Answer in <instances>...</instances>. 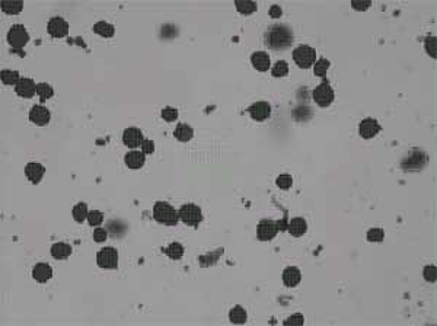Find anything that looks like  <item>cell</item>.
Masks as SVG:
<instances>
[{
	"instance_id": "12",
	"label": "cell",
	"mask_w": 437,
	"mask_h": 326,
	"mask_svg": "<svg viewBox=\"0 0 437 326\" xmlns=\"http://www.w3.org/2000/svg\"><path fill=\"white\" fill-rule=\"evenodd\" d=\"M248 112H249L252 119L266 121V119H268L271 116V105L268 102H266V101H260V102L252 104L248 108Z\"/></svg>"
},
{
	"instance_id": "42",
	"label": "cell",
	"mask_w": 437,
	"mask_h": 326,
	"mask_svg": "<svg viewBox=\"0 0 437 326\" xmlns=\"http://www.w3.org/2000/svg\"><path fill=\"white\" fill-rule=\"evenodd\" d=\"M351 6L354 7V9H359V10H366L367 7H370L372 6V1H353L351 3Z\"/></svg>"
},
{
	"instance_id": "11",
	"label": "cell",
	"mask_w": 437,
	"mask_h": 326,
	"mask_svg": "<svg viewBox=\"0 0 437 326\" xmlns=\"http://www.w3.org/2000/svg\"><path fill=\"white\" fill-rule=\"evenodd\" d=\"M145 140L142 130L137 127H128L125 128V131L122 133V143L130 147V149H136L142 146V141Z\"/></svg>"
},
{
	"instance_id": "26",
	"label": "cell",
	"mask_w": 437,
	"mask_h": 326,
	"mask_svg": "<svg viewBox=\"0 0 437 326\" xmlns=\"http://www.w3.org/2000/svg\"><path fill=\"white\" fill-rule=\"evenodd\" d=\"M88 214H89V210L86 203H77L72 210V216L77 223H83L88 218Z\"/></svg>"
},
{
	"instance_id": "32",
	"label": "cell",
	"mask_w": 437,
	"mask_h": 326,
	"mask_svg": "<svg viewBox=\"0 0 437 326\" xmlns=\"http://www.w3.org/2000/svg\"><path fill=\"white\" fill-rule=\"evenodd\" d=\"M287 73H289V64L283 60L277 61L271 69V74L274 77H284L287 76Z\"/></svg>"
},
{
	"instance_id": "21",
	"label": "cell",
	"mask_w": 437,
	"mask_h": 326,
	"mask_svg": "<svg viewBox=\"0 0 437 326\" xmlns=\"http://www.w3.org/2000/svg\"><path fill=\"white\" fill-rule=\"evenodd\" d=\"M72 254V246L64 242H57L51 246V256L57 261H64L70 256Z\"/></svg>"
},
{
	"instance_id": "37",
	"label": "cell",
	"mask_w": 437,
	"mask_h": 326,
	"mask_svg": "<svg viewBox=\"0 0 437 326\" xmlns=\"http://www.w3.org/2000/svg\"><path fill=\"white\" fill-rule=\"evenodd\" d=\"M92 237H94V240H95V242H98V243H102V242H105V240H107V237H108V232H107V229L97 227V229L94 230V233H92Z\"/></svg>"
},
{
	"instance_id": "15",
	"label": "cell",
	"mask_w": 437,
	"mask_h": 326,
	"mask_svg": "<svg viewBox=\"0 0 437 326\" xmlns=\"http://www.w3.org/2000/svg\"><path fill=\"white\" fill-rule=\"evenodd\" d=\"M46 173V169L41 163L29 162L25 166V175L32 184H38Z\"/></svg>"
},
{
	"instance_id": "40",
	"label": "cell",
	"mask_w": 437,
	"mask_h": 326,
	"mask_svg": "<svg viewBox=\"0 0 437 326\" xmlns=\"http://www.w3.org/2000/svg\"><path fill=\"white\" fill-rule=\"evenodd\" d=\"M140 147H142V152L145 155H152L155 152V143L152 140H149V139H145L142 141V146Z\"/></svg>"
},
{
	"instance_id": "10",
	"label": "cell",
	"mask_w": 437,
	"mask_h": 326,
	"mask_svg": "<svg viewBox=\"0 0 437 326\" xmlns=\"http://www.w3.org/2000/svg\"><path fill=\"white\" fill-rule=\"evenodd\" d=\"M15 93L21 98H25V99H31L37 95V85L32 79H28V77H22L18 85L15 86Z\"/></svg>"
},
{
	"instance_id": "3",
	"label": "cell",
	"mask_w": 437,
	"mask_h": 326,
	"mask_svg": "<svg viewBox=\"0 0 437 326\" xmlns=\"http://www.w3.org/2000/svg\"><path fill=\"white\" fill-rule=\"evenodd\" d=\"M293 60L294 63L302 69H309L316 61V51L308 44H300L293 51Z\"/></svg>"
},
{
	"instance_id": "39",
	"label": "cell",
	"mask_w": 437,
	"mask_h": 326,
	"mask_svg": "<svg viewBox=\"0 0 437 326\" xmlns=\"http://www.w3.org/2000/svg\"><path fill=\"white\" fill-rule=\"evenodd\" d=\"M424 43H426V50H427V53L432 55L433 58H436V38H435V37H427V38L424 40Z\"/></svg>"
},
{
	"instance_id": "13",
	"label": "cell",
	"mask_w": 437,
	"mask_h": 326,
	"mask_svg": "<svg viewBox=\"0 0 437 326\" xmlns=\"http://www.w3.org/2000/svg\"><path fill=\"white\" fill-rule=\"evenodd\" d=\"M29 119L34 124L43 127V125H47L50 122L51 112L46 108V107H43V105H35V107H32L31 111H29Z\"/></svg>"
},
{
	"instance_id": "35",
	"label": "cell",
	"mask_w": 437,
	"mask_h": 326,
	"mask_svg": "<svg viewBox=\"0 0 437 326\" xmlns=\"http://www.w3.org/2000/svg\"><path fill=\"white\" fill-rule=\"evenodd\" d=\"M383 237H385V233H383L382 229L379 227H373L367 232V240L369 242H382Z\"/></svg>"
},
{
	"instance_id": "18",
	"label": "cell",
	"mask_w": 437,
	"mask_h": 326,
	"mask_svg": "<svg viewBox=\"0 0 437 326\" xmlns=\"http://www.w3.org/2000/svg\"><path fill=\"white\" fill-rule=\"evenodd\" d=\"M251 63L261 73L270 70V66H271L270 55L267 54V53H264V51H257V53H254V54L251 55Z\"/></svg>"
},
{
	"instance_id": "41",
	"label": "cell",
	"mask_w": 437,
	"mask_h": 326,
	"mask_svg": "<svg viewBox=\"0 0 437 326\" xmlns=\"http://www.w3.org/2000/svg\"><path fill=\"white\" fill-rule=\"evenodd\" d=\"M303 322H305V319H303V316L300 315V313H296V315H293V316H290V318H287L283 324L287 326V325H303Z\"/></svg>"
},
{
	"instance_id": "25",
	"label": "cell",
	"mask_w": 437,
	"mask_h": 326,
	"mask_svg": "<svg viewBox=\"0 0 437 326\" xmlns=\"http://www.w3.org/2000/svg\"><path fill=\"white\" fill-rule=\"evenodd\" d=\"M164 252L170 258V259L178 261V259H181L182 255H184V246H182L179 242H172L168 248H165Z\"/></svg>"
},
{
	"instance_id": "8",
	"label": "cell",
	"mask_w": 437,
	"mask_h": 326,
	"mask_svg": "<svg viewBox=\"0 0 437 326\" xmlns=\"http://www.w3.org/2000/svg\"><path fill=\"white\" fill-rule=\"evenodd\" d=\"M312 98L314 101L319 105V107H328L332 104L334 98H335V92L334 89L331 88V85L328 83L327 80L322 82L319 86H316L312 92Z\"/></svg>"
},
{
	"instance_id": "30",
	"label": "cell",
	"mask_w": 437,
	"mask_h": 326,
	"mask_svg": "<svg viewBox=\"0 0 437 326\" xmlns=\"http://www.w3.org/2000/svg\"><path fill=\"white\" fill-rule=\"evenodd\" d=\"M37 95L40 96L41 101H47V99L53 98L54 89L49 83H38L37 85Z\"/></svg>"
},
{
	"instance_id": "28",
	"label": "cell",
	"mask_w": 437,
	"mask_h": 326,
	"mask_svg": "<svg viewBox=\"0 0 437 326\" xmlns=\"http://www.w3.org/2000/svg\"><path fill=\"white\" fill-rule=\"evenodd\" d=\"M0 77H1V82H3L4 85H15V86H16L18 82L22 79V77H19V73H18V71L10 70V69H4V70H1Z\"/></svg>"
},
{
	"instance_id": "23",
	"label": "cell",
	"mask_w": 437,
	"mask_h": 326,
	"mask_svg": "<svg viewBox=\"0 0 437 326\" xmlns=\"http://www.w3.org/2000/svg\"><path fill=\"white\" fill-rule=\"evenodd\" d=\"M94 32L104 38H111L115 35V28L105 21H99L94 25Z\"/></svg>"
},
{
	"instance_id": "4",
	"label": "cell",
	"mask_w": 437,
	"mask_h": 326,
	"mask_svg": "<svg viewBox=\"0 0 437 326\" xmlns=\"http://www.w3.org/2000/svg\"><path fill=\"white\" fill-rule=\"evenodd\" d=\"M179 213V220L184 221L187 226H194L197 227L201 221H203V213H201V209L195 204H184L181 206V209L178 210Z\"/></svg>"
},
{
	"instance_id": "5",
	"label": "cell",
	"mask_w": 437,
	"mask_h": 326,
	"mask_svg": "<svg viewBox=\"0 0 437 326\" xmlns=\"http://www.w3.org/2000/svg\"><path fill=\"white\" fill-rule=\"evenodd\" d=\"M97 264L104 270H117L118 267V251L115 248H102L97 254Z\"/></svg>"
},
{
	"instance_id": "38",
	"label": "cell",
	"mask_w": 437,
	"mask_h": 326,
	"mask_svg": "<svg viewBox=\"0 0 437 326\" xmlns=\"http://www.w3.org/2000/svg\"><path fill=\"white\" fill-rule=\"evenodd\" d=\"M423 275H424V279L429 281V282H436L437 278V271L435 265H427L423 271Z\"/></svg>"
},
{
	"instance_id": "22",
	"label": "cell",
	"mask_w": 437,
	"mask_h": 326,
	"mask_svg": "<svg viewBox=\"0 0 437 326\" xmlns=\"http://www.w3.org/2000/svg\"><path fill=\"white\" fill-rule=\"evenodd\" d=\"M173 136H175V139H176L178 141H181V143H187V141H190V140L193 139L194 131H193L191 125L184 124V122H179V124L176 125L175 131H173Z\"/></svg>"
},
{
	"instance_id": "20",
	"label": "cell",
	"mask_w": 437,
	"mask_h": 326,
	"mask_svg": "<svg viewBox=\"0 0 437 326\" xmlns=\"http://www.w3.org/2000/svg\"><path fill=\"white\" fill-rule=\"evenodd\" d=\"M125 164H127V167H130V169H140V167H143V164L146 162V158H145V153L140 150H131V152H128L127 155H125Z\"/></svg>"
},
{
	"instance_id": "27",
	"label": "cell",
	"mask_w": 437,
	"mask_h": 326,
	"mask_svg": "<svg viewBox=\"0 0 437 326\" xmlns=\"http://www.w3.org/2000/svg\"><path fill=\"white\" fill-rule=\"evenodd\" d=\"M235 6L238 9L239 13L242 15H251L254 12H257V3L255 1H249V0H236Z\"/></svg>"
},
{
	"instance_id": "19",
	"label": "cell",
	"mask_w": 437,
	"mask_h": 326,
	"mask_svg": "<svg viewBox=\"0 0 437 326\" xmlns=\"http://www.w3.org/2000/svg\"><path fill=\"white\" fill-rule=\"evenodd\" d=\"M287 230L293 237H302L308 230V224H306L305 218L294 217L290 220V223L287 226Z\"/></svg>"
},
{
	"instance_id": "17",
	"label": "cell",
	"mask_w": 437,
	"mask_h": 326,
	"mask_svg": "<svg viewBox=\"0 0 437 326\" xmlns=\"http://www.w3.org/2000/svg\"><path fill=\"white\" fill-rule=\"evenodd\" d=\"M302 281V272L297 267H289L283 271V284L286 287H296Z\"/></svg>"
},
{
	"instance_id": "36",
	"label": "cell",
	"mask_w": 437,
	"mask_h": 326,
	"mask_svg": "<svg viewBox=\"0 0 437 326\" xmlns=\"http://www.w3.org/2000/svg\"><path fill=\"white\" fill-rule=\"evenodd\" d=\"M161 116L164 118L166 122H172V121H176L178 119V111L172 107H166V108L162 109L161 112Z\"/></svg>"
},
{
	"instance_id": "1",
	"label": "cell",
	"mask_w": 437,
	"mask_h": 326,
	"mask_svg": "<svg viewBox=\"0 0 437 326\" xmlns=\"http://www.w3.org/2000/svg\"><path fill=\"white\" fill-rule=\"evenodd\" d=\"M294 35L291 28L287 25H273L267 29L264 35V41L268 48L274 51H283L293 44Z\"/></svg>"
},
{
	"instance_id": "7",
	"label": "cell",
	"mask_w": 437,
	"mask_h": 326,
	"mask_svg": "<svg viewBox=\"0 0 437 326\" xmlns=\"http://www.w3.org/2000/svg\"><path fill=\"white\" fill-rule=\"evenodd\" d=\"M278 230H280L278 221H274V220H270V218L261 220L258 223V226H257V237L261 242L273 240L274 237L277 236Z\"/></svg>"
},
{
	"instance_id": "43",
	"label": "cell",
	"mask_w": 437,
	"mask_h": 326,
	"mask_svg": "<svg viewBox=\"0 0 437 326\" xmlns=\"http://www.w3.org/2000/svg\"><path fill=\"white\" fill-rule=\"evenodd\" d=\"M281 15H283V10H281V7H280V6L274 4V6H271V7H270V16H271V18H274V19H275V18H280Z\"/></svg>"
},
{
	"instance_id": "16",
	"label": "cell",
	"mask_w": 437,
	"mask_h": 326,
	"mask_svg": "<svg viewBox=\"0 0 437 326\" xmlns=\"http://www.w3.org/2000/svg\"><path fill=\"white\" fill-rule=\"evenodd\" d=\"M32 277L37 282L40 284H46L51 277H53V268L49 264L40 262L32 268Z\"/></svg>"
},
{
	"instance_id": "24",
	"label": "cell",
	"mask_w": 437,
	"mask_h": 326,
	"mask_svg": "<svg viewBox=\"0 0 437 326\" xmlns=\"http://www.w3.org/2000/svg\"><path fill=\"white\" fill-rule=\"evenodd\" d=\"M229 319L232 324H236V325H242L248 321V315H246V310L241 306H235L230 312H229Z\"/></svg>"
},
{
	"instance_id": "33",
	"label": "cell",
	"mask_w": 437,
	"mask_h": 326,
	"mask_svg": "<svg viewBox=\"0 0 437 326\" xmlns=\"http://www.w3.org/2000/svg\"><path fill=\"white\" fill-rule=\"evenodd\" d=\"M277 186L280 188V189H283V191H287V189H290L291 186H293V178H291V175H289V173H281L278 178H277Z\"/></svg>"
},
{
	"instance_id": "34",
	"label": "cell",
	"mask_w": 437,
	"mask_h": 326,
	"mask_svg": "<svg viewBox=\"0 0 437 326\" xmlns=\"http://www.w3.org/2000/svg\"><path fill=\"white\" fill-rule=\"evenodd\" d=\"M86 220H88V223H89L91 226H99V224H102V221H104V214H102L99 210H91Z\"/></svg>"
},
{
	"instance_id": "14",
	"label": "cell",
	"mask_w": 437,
	"mask_h": 326,
	"mask_svg": "<svg viewBox=\"0 0 437 326\" xmlns=\"http://www.w3.org/2000/svg\"><path fill=\"white\" fill-rule=\"evenodd\" d=\"M381 131V125L376 119L372 118H366L360 122L359 125V133L363 139H372L375 137L378 133Z\"/></svg>"
},
{
	"instance_id": "29",
	"label": "cell",
	"mask_w": 437,
	"mask_h": 326,
	"mask_svg": "<svg viewBox=\"0 0 437 326\" xmlns=\"http://www.w3.org/2000/svg\"><path fill=\"white\" fill-rule=\"evenodd\" d=\"M24 7V1H1V10L7 15H18Z\"/></svg>"
},
{
	"instance_id": "2",
	"label": "cell",
	"mask_w": 437,
	"mask_h": 326,
	"mask_svg": "<svg viewBox=\"0 0 437 326\" xmlns=\"http://www.w3.org/2000/svg\"><path fill=\"white\" fill-rule=\"evenodd\" d=\"M153 217L158 223L165 226H176L179 221V213L169 203L158 201L153 207Z\"/></svg>"
},
{
	"instance_id": "9",
	"label": "cell",
	"mask_w": 437,
	"mask_h": 326,
	"mask_svg": "<svg viewBox=\"0 0 437 326\" xmlns=\"http://www.w3.org/2000/svg\"><path fill=\"white\" fill-rule=\"evenodd\" d=\"M47 31L54 38H63L69 34V23L61 16H54L47 23Z\"/></svg>"
},
{
	"instance_id": "6",
	"label": "cell",
	"mask_w": 437,
	"mask_h": 326,
	"mask_svg": "<svg viewBox=\"0 0 437 326\" xmlns=\"http://www.w3.org/2000/svg\"><path fill=\"white\" fill-rule=\"evenodd\" d=\"M7 41H9V44L13 48H22L29 41V34H28V31L25 29L24 25L16 23V25H13L9 29V32H7Z\"/></svg>"
},
{
	"instance_id": "31",
	"label": "cell",
	"mask_w": 437,
	"mask_h": 326,
	"mask_svg": "<svg viewBox=\"0 0 437 326\" xmlns=\"http://www.w3.org/2000/svg\"><path fill=\"white\" fill-rule=\"evenodd\" d=\"M329 64L331 63H329V60H327V58H319L318 61H315V64H314V73H315V76L325 79Z\"/></svg>"
}]
</instances>
